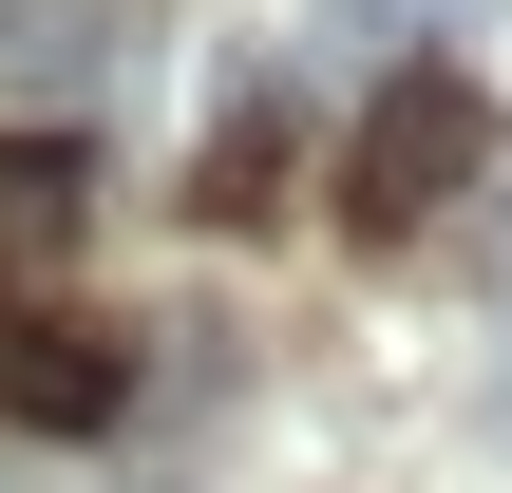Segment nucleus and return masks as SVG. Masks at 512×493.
<instances>
[{
  "instance_id": "obj_2",
  "label": "nucleus",
  "mask_w": 512,
  "mask_h": 493,
  "mask_svg": "<svg viewBox=\"0 0 512 493\" xmlns=\"http://www.w3.org/2000/svg\"><path fill=\"white\" fill-rule=\"evenodd\" d=\"M114 399H133V342H114V323H19V342H0V418H57V437H76V418H114Z\"/></svg>"
},
{
  "instance_id": "obj_3",
  "label": "nucleus",
  "mask_w": 512,
  "mask_h": 493,
  "mask_svg": "<svg viewBox=\"0 0 512 493\" xmlns=\"http://www.w3.org/2000/svg\"><path fill=\"white\" fill-rule=\"evenodd\" d=\"M76 209H95V171H76L57 133H0V266H57Z\"/></svg>"
},
{
  "instance_id": "obj_5",
  "label": "nucleus",
  "mask_w": 512,
  "mask_h": 493,
  "mask_svg": "<svg viewBox=\"0 0 512 493\" xmlns=\"http://www.w3.org/2000/svg\"><path fill=\"white\" fill-rule=\"evenodd\" d=\"M304 76H399V0H304Z\"/></svg>"
},
{
  "instance_id": "obj_1",
  "label": "nucleus",
  "mask_w": 512,
  "mask_h": 493,
  "mask_svg": "<svg viewBox=\"0 0 512 493\" xmlns=\"http://www.w3.org/2000/svg\"><path fill=\"white\" fill-rule=\"evenodd\" d=\"M475 152H494V114H475V76H380L361 95V152H342V209L361 228H437L456 190H475Z\"/></svg>"
},
{
  "instance_id": "obj_6",
  "label": "nucleus",
  "mask_w": 512,
  "mask_h": 493,
  "mask_svg": "<svg viewBox=\"0 0 512 493\" xmlns=\"http://www.w3.org/2000/svg\"><path fill=\"white\" fill-rule=\"evenodd\" d=\"M19 323H38V304H19V266H0V342H19Z\"/></svg>"
},
{
  "instance_id": "obj_7",
  "label": "nucleus",
  "mask_w": 512,
  "mask_h": 493,
  "mask_svg": "<svg viewBox=\"0 0 512 493\" xmlns=\"http://www.w3.org/2000/svg\"><path fill=\"white\" fill-rule=\"evenodd\" d=\"M152 493H171V475H152Z\"/></svg>"
},
{
  "instance_id": "obj_4",
  "label": "nucleus",
  "mask_w": 512,
  "mask_h": 493,
  "mask_svg": "<svg viewBox=\"0 0 512 493\" xmlns=\"http://www.w3.org/2000/svg\"><path fill=\"white\" fill-rule=\"evenodd\" d=\"M190 209H228V228H247V209H285V114H266V95H247V114L209 133V171H190Z\"/></svg>"
}]
</instances>
